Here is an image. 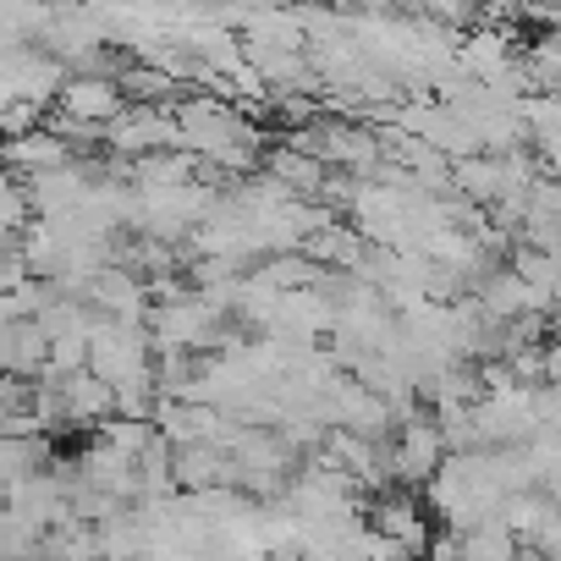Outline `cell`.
<instances>
[{"instance_id":"52a82bcc","label":"cell","mask_w":561,"mask_h":561,"mask_svg":"<svg viewBox=\"0 0 561 561\" xmlns=\"http://www.w3.org/2000/svg\"><path fill=\"white\" fill-rule=\"evenodd\" d=\"M457 561H517V539L495 517H484L473 528H457Z\"/></svg>"},{"instance_id":"3957f363","label":"cell","mask_w":561,"mask_h":561,"mask_svg":"<svg viewBox=\"0 0 561 561\" xmlns=\"http://www.w3.org/2000/svg\"><path fill=\"white\" fill-rule=\"evenodd\" d=\"M100 144L116 160H138L154 149H176V127H171V105H127L116 122L100 127Z\"/></svg>"},{"instance_id":"5b68a950","label":"cell","mask_w":561,"mask_h":561,"mask_svg":"<svg viewBox=\"0 0 561 561\" xmlns=\"http://www.w3.org/2000/svg\"><path fill=\"white\" fill-rule=\"evenodd\" d=\"M39 380H50L56 386V397H61V419L78 430V424H105L111 413H116V397H111V386L105 380H94L89 369H67V375H39Z\"/></svg>"},{"instance_id":"6da1fadb","label":"cell","mask_w":561,"mask_h":561,"mask_svg":"<svg viewBox=\"0 0 561 561\" xmlns=\"http://www.w3.org/2000/svg\"><path fill=\"white\" fill-rule=\"evenodd\" d=\"M94 380H105L111 391L116 386H133V380H154V342H149V325L144 320H111V314H94V331H89V364H83Z\"/></svg>"},{"instance_id":"ba28073f","label":"cell","mask_w":561,"mask_h":561,"mask_svg":"<svg viewBox=\"0 0 561 561\" xmlns=\"http://www.w3.org/2000/svg\"><path fill=\"white\" fill-rule=\"evenodd\" d=\"M402 561H413V556H402Z\"/></svg>"},{"instance_id":"9c48e42d","label":"cell","mask_w":561,"mask_h":561,"mask_svg":"<svg viewBox=\"0 0 561 561\" xmlns=\"http://www.w3.org/2000/svg\"><path fill=\"white\" fill-rule=\"evenodd\" d=\"M34 561H45V556H34Z\"/></svg>"},{"instance_id":"8992f818","label":"cell","mask_w":561,"mask_h":561,"mask_svg":"<svg viewBox=\"0 0 561 561\" xmlns=\"http://www.w3.org/2000/svg\"><path fill=\"white\" fill-rule=\"evenodd\" d=\"M50 468V435H0V490Z\"/></svg>"},{"instance_id":"277c9868","label":"cell","mask_w":561,"mask_h":561,"mask_svg":"<svg viewBox=\"0 0 561 561\" xmlns=\"http://www.w3.org/2000/svg\"><path fill=\"white\" fill-rule=\"evenodd\" d=\"M67 160H72V144L56 127H45V122L28 127V133H18V138H0V171H12L18 182H28L39 171H56Z\"/></svg>"},{"instance_id":"7a4b0ae2","label":"cell","mask_w":561,"mask_h":561,"mask_svg":"<svg viewBox=\"0 0 561 561\" xmlns=\"http://www.w3.org/2000/svg\"><path fill=\"white\" fill-rule=\"evenodd\" d=\"M364 523L375 528V534H386L391 545H402V556H424V545H430V512H424V501H419V490H402V484H391V490H375L369 501H364Z\"/></svg>"}]
</instances>
